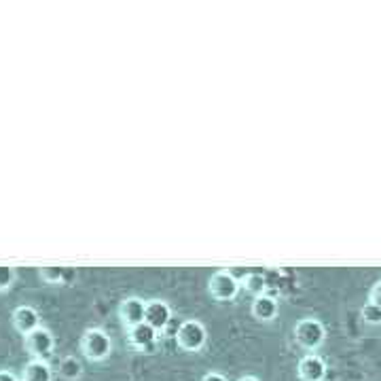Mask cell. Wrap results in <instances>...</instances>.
I'll use <instances>...</instances> for the list:
<instances>
[{
	"instance_id": "cell-1",
	"label": "cell",
	"mask_w": 381,
	"mask_h": 381,
	"mask_svg": "<svg viewBox=\"0 0 381 381\" xmlns=\"http://www.w3.org/2000/svg\"><path fill=\"white\" fill-rule=\"evenodd\" d=\"M83 352L89 360H104L113 352V341L102 328H89L83 335Z\"/></svg>"
},
{
	"instance_id": "cell-2",
	"label": "cell",
	"mask_w": 381,
	"mask_h": 381,
	"mask_svg": "<svg viewBox=\"0 0 381 381\" xmlns=\"http://www.w3.org/2000/svg\"><path fill=\"white\" fill-rule=\"evenodd\" d=\"M176 339H178V345L183 350H189V352H197L205 345V339H207V333H205V326L197 320H185L178 331H176Z\"/></svg>"
},
{
	"instance_id": "cell-3",
	"label": "cell",
	"mask_w": 381,
	"mask_h": 381,
	"mask_svg": "<svg viewBox=\"0 0 381 381\" xmlns=\"http://www.w3.org/2000/svg\"><path fill=\"white\" fill-rule=\"evenodd\" d=\"M295 337L305 350H316L324 341V326L318 320L305 318L295 326Z\"/></svg>"
},
{
	"instance_id": "cell-4",
	"label": "cell",
	"mask_w": 381,
	"mask_h": 381,
	"mask_svg": "<svg viewBox=\"0 0 381 381\" xmlns=\"http://www.w3.org/2000/svg\"><path fill=\"white\" fill-rule=\"evenodd\" d=\"M26 345H28V350L37 356V360H43V358L53 354L55 339H53L51 331L37 328V331H32L30 335H26Z\"/></svg>"
},
{
	"instance_id": "cell-5",
	"label": "cell",
	"mask_w": 381,
	"mask_h": 381,
	"mask_svg": "<svg viewBox=\"0 0 381 381\" xmlns=\"http://www.w3.org/2000/svg\"><path fill=\"white\" fill-rule=\"evenodd\" d=\"M239 290V282L231 275V271H216L210 278V292L219 301H231L235 299Z\"/></svg>"
},
{
	"instance_id": "cell-6",
	"label": "cell",
	"mask_w": 381,
	"mask_h": 381,
	"mask_svg": "<svg viewBox=\"0 0 381 381\" xmlns=\"http://www.w3.org/2000/svg\"><path fill=\"white\" fill-rule=\"evenodd\" d=\"M169 320H171V309L165 301L155 299V301L147 303V314H145L147 324H151L157 331H163L169 324Z\"/></svg>"
},
{
	"instance_id": "cell-7",
	"label": "cell",
	"mask_w": 381,
	"mask_h": 381,
	"mask_svg": "<svg viewBox=\"0 0 381 381\" xmlns=\"http://www.w3.org/2000/svg\"><path fill=\"white\" fill-rule=\"evenodd\" d=\"M119 314L123 318V322L131 328L136 324H140L145 322V314H147V303L142 299H138V297H129L121 303L119 307Z\"/></svg>"
},
{
	"instance_id": "cell-8",
	"label": "cell",
	"mask_w": 381,
	"mask_h": 381,
	"mask_svg": "<svg viewBox=\"0 0 381 381\" xmlns=\"http://www.w3.org/2000/svg\"><path fill=\"white\" fill-rule=\"evenodd\" d=\"M299 375L303 381H322L326 377V364L320 356L307 354L299 362Z\"/></svg>"
},
{
	"instance_id": "cell-9",
	"label": "cell",
	"mask_w": 381,
	"mask_h": 381,
	"mask_svg": "<svg viewBox=\"0 0 381 381\" xmlns=\"http://www.w3.org/2000/svg\"><path fill=\"white\" fill-rule=\"evenodd\" d=\"M13 322L17 326L19 333L24 335H30L32 331H37L41 328V316H39V311L30 307V305H21L13 311Z\"/></svg>"
},
{
	"instance_id": "cell-10",
	"label": "cell",
	"mask_w": 381,
	"mask_h": 381,
	"mask_svg": "<svg viewBox=\"0 0 381 381\" xmlns=\"http://www.w3.org/2000/svg\"><path fill=\"white\" fill-rule=\"evenodd\" d=\"M157 333L159 331L153 328L151 324L140 322V324L129 328V341H131V345H136V348H140V350H151L157 343Z\"/></svg>"
},
{
	"instance_id": "cell-11",
	"label": "cell",
	"mask_w": 381,
	"mask_h": 381,
	"mask_svg": "<svg viewBox=\"0 0 381 381\" xmlns=\"http://www.w3.org/2000/svg\"><path fill=\"white\" fill-rule=\"evenodd\" d=\"M252 314L259 320H273L278 314V301L269 295H259L252 303Z\"/></svg>"
},
{
	"instance_id": "cell-12",
	"label": "cell",
	"mask_w": 381,
	"mask_h": 381,
	"mask_svg": "<svg viewBox=\"0 0 381 381\" xmlns=\"http://www.w3.org/2000/svg\"><path fill=\"white\" fill-rule=\"evenodd\" d=\"M24 381H53L51 366L45 360H32L24 369Z\"/></svg>"
},
{
	"instance_id": "cell-13",
	"label": "cell",
	"mask_w": 381,
	"mask_h": 381,
	"mask_svg": "<svg viewBox=\"0 0 381 381\" xmlns=\"http://www.w3.org/2000/svg\"><path fill=\"white\" fill-rule=\"evenodd\" d=\"M41 278L45 282H71L75 278V269L73 267H43L41 269Z\"/></svg>"
},
{
	"instance_id": "cell-14",
	"label": "cell",
	"mask_w": 381,
	"mask_h": 381,
	"mask_svg": "<svg viewBox=\"0 0 381 381\" xmlns=\"http://www.w3.org/2000/svg\"><path fill=\"white\" fill-rule=\"evenodd\" d=\"M81 373H83V364H81L79 358H75V356L62 358V362H59V375L62 377H66V379H79Z\"/></svg>"
},
{
	"instance_id": "cell-15",
	"label": "cell",
	"mask_w": 381,
	"mask_h": 381,
	"mask_svg": "<svg viewBox=\"0 0 381 381\" xmlns=\"http://www.w3.org/2000/svg\"><path fill=\"white\" fill-rule=\"evenodd\" d=\"M15 282V269L9 265H0V290L11 288Z\"/></svg>"
},
{
	"instance_id": "cell-16",
	"label": "cell",
	"mask_w": 381,
	"mask_h": 381,
	"mask_svg": "<svg viewBox=\"0 0 381 381\" xmlns=\"http://www.w3.org/2000/svg\"><path fill=\"white\" fill-rule=\"evenodd\" d=\"M265 286H267V282H265V278H263L261 273H250L248 278H246V288L252 290V292H257V295H261L265 290Z\"/></svg>"
},
{
	"instance_id": "cell-17",
	"label": "cell",
	"mask_w": 381,
	"mask_h": 381,
	"mask_svg": "<svg viewBox=\"0 0 381 381\" xmlns=\"http://www.w3.org/2000/svg\"><path fill=\"white\" fill-rule=\"evenodd\" d=\"M362 318L371 324H379L381 322V307H377L375 303H369L362 307Z\"/></svg>"
},
{
	"instance_id": "cell-18",
	"label": "cell",
	"mask_w": 381,
	"mask_h": 381,
	"mask_svg": "<svg viewBox=\"0 0 381 381\" xmlns=\"http://www.w3.org/2000/svg\"><path fill=\"white\" fill-rule=\"evenodd\" d=\"M371 303H375L377 307H381V282L373 286V290H371Z\"/></svg>"
},
{
	"instance_id": "cell-19",
	"label": "cell",
	"mask_w": 381,
	"mask_h": 381,
	"mask_svg": "<svg viewBox=\"0 0 381 381\" xmlns=\"http://www.w3.org/2000/svg\"><path fill=\"white\" fill-rule=\"evenodd\" d=\"M201 381H227V377L221 375V373H207Z\"/></svg>"
},
{
	"instance_id": "cell-20",
	"label": "cell",
	"mask_w": 381,
	"mask_h": 381,
	"mask_svg": "<svg viewBox=\"0 0 381 381\" xmlns=\"http://www.w3.org/2000/svg\"><path fill=\"white\" fill-rule=\"evenodd\" d=\"M0 381H17V377L11 371H0Z\"/></svg>"
},
{
	"instance_id": "cell-21",
	"label": "cell",
	"mask_w": 381,
	"mask_h": 381,
	"mask_svg": "<svg viewBox=\"0 0 381 381\" xmlns=\"http://www.w3.org/2000/svg\"><path fill=\"white\" fill-rule=\"evenodd\" d=\"M239 381H259V379L257 377H241Z\"/></svg>"
},
{
	"instance_id": "cell-22",
	"label": "cell",
	"mask_w": 381,
	"mask_h": 381,
	"mask_svg": "<svg viewBox=\"0 0 381 381\" xmlns=\"http://www.w3.org/2000/svg\"><path fill=\"white\" fill-rule=\"evenodd\" d=\"M21 381H24V379H21Z\"/></svg>"
}]
</instances>
